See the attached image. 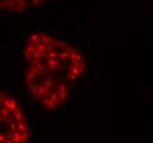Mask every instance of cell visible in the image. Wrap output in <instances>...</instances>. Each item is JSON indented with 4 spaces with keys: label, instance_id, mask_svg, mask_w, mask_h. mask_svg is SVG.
<instances>
[{
    "label": "cell",
    "instance_id": "1",
    "mask_svg": "<svg viewBox=\"0 0 153 143\" xmlns=\"http://www.w3.org/2000/svg\"><path fill=\"white\" fill-rule=\"evenodd\" d=\"M29 9L26 0H0V12L6 14L20 13Z\"/></svg>",
    "mask_w": 153,
    "mask_h": 143
},
{
    "label": "cell",
    "instance_id": "2",
    "mask_svg": "<svg viewBox=\"0 0 153 143\" xmlns=\"http://www.w3.org/2000/svg\"><path fill=\"white\" fill-rule=\"evenodd\" d=\"M49 1H51V0H26L29 8H31V7H40V6L46 4V2H49Z\"/></svg>",
    "mask_w": 153,
    "mask_h": 143
},
{
    "label": "cell",
    "instance_id": "3",
    "mask_svg": "<svg viewBox=\"0 0 153 143\" xmlns=\"http://www.w3.org/2000/svg\"><path fill=\"white\" fill-rule=\"evenodd\" d=\"M17 130L19 132H29V126L23 123H17Z\"/></svg>",
    "mask_w": 153,
    "mask_h": 143
},
{
    "label": "cell",
    "instance_id": "4",
    "mask_svg": "<svg viewBox=\"0 0 153 143\" xmlns=\"http://www.w3.org/2000/svg\"><path fill=\"white\" fill-rule=\"evenodd\" d=\"M29 136H30V132H21V140L20 142L21 143H26L29 140Z\"/></svg>",
    "mask_w": 153,
    "mask_h": 143
},
{
    "label": "cell",
    "instance_id": "5",
    "mask_svg": "<svg viewBox=\"0 0 153 143\" xmlns=\"http://www.w3.org/2000/svg\"><path fill=\"white\" fill-rule=\"evenodd\" d=\"M29 120L31 121V122H32V121L34 120V117H33V112H30V113H29Z\"/></svg>",
    "mask_w": 153,
    "mask_h": 143
},
{
    "label": "cell",
    "instance_id": "6",
    "mask_svg": "<svg viewBox=\"0 0 153 143\" xmlns=\"http://www.w3.org/2000/svg\"><path fill=\"white\" fill-rule=\"evenodd\" d=\"M6 140V136L4 134H0V143H4Z\"/></svg>",
    "mask_w": 153,
    "mask_h": 143
},
{
    "label": "cell",
    "instance_id": "7",
    "mask_svg": "<svg viewBox=\"0 0 153 143\" xmlns=\"http://www.w3.org/2000/svg\"><path fill=\"white\" fill-rule=\"evenodd\" d=\"M4 143H13L12 141H11V140H5V142Z\"/></svg>",
    "mask_w": 153,
    "mask_h": 143
},
{
    "label": "cell",
    "instance_id": "8",
    "mask_svg": "<svg viewBox=\"0 0 153 143\" xmlns=\"http://www.w3.org/2000/svg\"><path fill=\"white\" fill-rule=\"evenodd\" d=\"M55 115H56V111H55V110H54V111L52 112V115H51V117H53V116H55Z\"/></svg>",
    "mask_w": 153,
    "mask_h": 143
},
{
    "label": "cell",
    "instance_id": "9",
    "mask_svg": "<svg viewBox=\"0 0 153 143\" xmlns=\"http://www.w3.org/2000/svg\"><path fill=\"white\" fill-rule=\"evenodd\" d=\"M30 143H35V140H32V141L30 142Z\"/></svg>",
    "mask_w": 153,
    "mask_h": 143
}]
</instances>
